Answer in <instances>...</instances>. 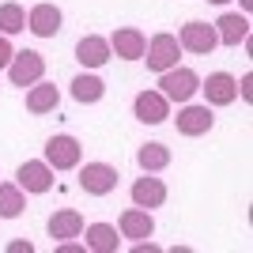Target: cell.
Wrapping results in <instances>:
<instances>
[{
  "label": "cell",
  "mask_w": 253,
  "mask_h": 253,
  "mask_svg": "<svg viewBox=\"0 0 253 253\" xmlns=\"http://www.w3.org/2000/svg\"><path fill=\"white\" fill-rule=\"evenodd\" d=\"M159 95L167 98L170 106L174 102H193V95L201 91V76L193 72V68H185V64H174V68H167V72H159Z\"/></svg>",
  "instance_id": "6da1fadb"
},
{
  "label": "cell",
  "mask_w": 253,
  "mask_h": 253,
  "mask_svg": "<svg viewBox=\"0 0 253 253\" xmlns=\"http://www.w3.org/2000/svg\"><path fill=\"white\" fill-rule=\"evenodd\" d=\"M140 61L148 64L151 72H167V68H174V64L181 61V42H178V34H170V31H159L148 38V45H144V57Z\"/></svg>",
  "instance_id": "7a4b0ae2"
},
{
  "label": "cell",
  "mask_w": 253,
  "mask_h": 253,
  "mask_svg": "<svg viewBox=\"0 0 253 253\" xmlns=\"http://www.w3.org/2000/svg\"><path fill=\"white\" fill-rule=\"evenodd\" d=\"M4 72H8L11 87H31L38 80H45V57L38 49H15V57Z\"/></svg>",
  "instance_id": "3957f363"
},
{
  "label": "cell",
  "mask_w": 253,
  "mask_h": 253,
  "mask_svg": "<svg viewBox=\"0 0 253 253\" xmlns=\"http://www.w3.org/2000/svg\"><path fill=\"white\" fill-rule=\"evenodd\" d=\"M53 181H57V170H53L45 159H27V163H19V170H15V185H19L23 193H31V197L49 193Z\"/></svg>",
  "instance_id": "277c9868"
},
{
  "label": "cell",
  "mask_w": 253,
  "mask_h": 253,
  "mask_svg": "<svg viewBox=\"0 0 253 253\" xmlns=\"http://www.w3.org/2000/svg\"><path fill=\"white\" fill-rule=\"evenodd\" d=\"M174 128H178L181 136H189V140L208 136L211 128H215V114H211V106H208V102H204V106H197V102H181L178 117H174Z\"/></svg>",
  "instance_id": "5b68a950"
},
{
  "label": "cell",
  "mask_w": 253,
  "mask_h": 253,
  "mask_svg": "<svg viewBox=\"0 0 253 253\" xmlns=\"http://www.w3.org/2000/svg\"><path fill=\"white\" fill-rule=\"evenodd\" d=\"M45 163L53 170H76L84 163V144L68 132H57V136L45 140Z\"/></svg>",
  "instance_id": "8992f818"
},
{
  "label": "cell",
  "mask_w": 253,
  "mask_h": 253,
  "mask_svg": "<svg viewBox=\"0 0 253 253\" xmlns=\"http://www.w3.org/2000/svg\"><path fill=\"white\" fill-rule=\"evenodd\" d=\"M80 189L87 193V197H110V193L117 189V167H110V163H80Z\"/></svg>",
  "instance_id": "52a82bcc"
},
{
  "label": "cell",
  "mask_w": 253,
  "mask_h": 253,
  "mask_svg": "<svg viewBox=\"0 0 253 253\" xmlns=\"http://www.w3.org/2000/svg\"><path fill=\"white\" fill-rule=\"evenodd\" d=\"M178 42H181V53H197V57H208L219 38H215V23H204V19H189L185 27L178 31Z\"/></svg>",
  "instance_id": "ba28073f"
},
{
  "label": "cell",
  "mask_w": 253,
  "mask_h": 253,
  "mask_svg": "<svg viewBox=\"0 0 253 253\" xmlns=\"http://www.w3.org/2000/svg\"><path fill=\"white\" fill-rule=\"evenodd\" d=\"M61 23H64V11L57 8V4H49V0H42V4H34V8L27 11V31H31L34 38H57V34H61Z\"/></svg>",
  "instance_id": "9c48e42d"
},
{
  "label": "cell",
  "mask_w": 253,
  "mask_h": 253,
  "mask_svg": "<svg viewBox=\"0 0 253 253\" xmlns=\"http://www.w3.org/2000/svg\"><path fill=\"white\" fill-rule=\"evenodd\" d=\"M215 38L227 49H238V45L250 42V15L246 11H223L215 19Z\"/></svg>",
  "instance_id": "30bf717a"
},
{
  "label": "cell",
  "mask_w": 253,
  "mask_h": 253,
  "mask_svg": "<svg viewBox=\"0 0 253 253\" xmlns=\"http://www.w3.org/2000/svg\"><path fill=\"white\" fill-rule=\"evenodd\" d=\"M117 234L128 238V242H140V238H151L155 234V215L148 208H125L121 211V219H117Z\"/></svg>",
  "instance_id": "8fae6325"
},
{
  "label": "cell",
  "mask_w": 253,
  "mask_h": 253,
  "mask_svg": "<svg viewBox=\"0 0 253 253\" xmlns=\"http://www.w3.org/2000/svg\"><path fill=\"white\" fill-rule=\"evenodd\" d=\"M132 117H136L140 125H163L170 117V102L159 91H140L132 98Z\"/></svg>",
  "instance_id": "7c38bea8"
},
{
  "label": "cell",
  "mask_w": 253,
  "mask_h": 253,
  "mask_svg": "<svg viewBox=\"0 0 253 253\" xmlns=\"http://www.w3.org/2000/svg\"><path fill=\"white\" fill-rule=\"evenodd\" d=\"M110 57H114V49H110V38H102V34H84L76 42V61L84 68H91V72H98Z\"/></svg>",
  "instance_id": "4fadbf2b"
},
{
  "label": "cell",
  "mask_w": 253,
  "mask_h": 253,
  "mask_svg": "<svg viewBox=\"0 0 253 253\" xmlns=\"http://www.w3.org/2000/svg\"><path fill=\"white\" fill-rule=\"evenodd\" d=\"M128 197H132V204H136V208L155 211V208H163V204H167V181H163V178H151V174H144V178L132 181Z\"/></svg>",
  "instance_id": "5bb4252c"
},
{
  "label": "cell",
  "mask_w": 253,
  "mask_h": 253,
  "mask_svg": "<svg viewBox=\"0 0 253 253\" xmlns=\"http://www.w3.org/2000/svg\"><path fill=\"white\" fill-rule=\"evenodd\" d=\"M144 45H148V38H144L140 27H117V31L110 34V49H114V57H121V61H140V57H144Z\"/></svg>",
  "instance_id": "9a60e30c"
},
{
  "label": "cell",
  "mask_w": 253,
  "mask_h": 253,
  "mask_svg": "<svg viewBox=\"0 0 253 253\" xmlns=\"http://www.w3.org/2000/svg\"><path fill=\"white\" fill-rule=\"evenodd\" d=\"M68 95H72L80 106H95V102L106 98V80L98 72H91V68H84V72L68 84Z\"/></svg>",
  "instance_id": "2e32d148"
},
{
  "label": "cell",
  "mask_w": 253,
  "mask_h": 253,
  "mask_svg": "<svg viewBox=\"0 0 253 253\" xmlns=\"http://www.w3.org/2000/svg\"><path fill=\"white\" fill-rule=\"evenodd\" d=\"M45 234H49L53 242H64V238H80L84 234V215L76 208H57L45 219Z\"/></svg>",
  "instance_id": "e0dca14e"
},
{
  "label": "cell",
  "mask_w": 253,
  "mask_h": 253,
  "mask_svg": "<svg viewBox=\"0 0 253 253\" xmlns=\"http://www.w3.org/2000/svg\"><path fill=\"white\" fill-rule=\"evenodd\" d=\"M201 91L208 98V106H231L238 98V80L231 72H211L208 80H201Z\"/></svg>",
  "instance_id": "ac0fdd59"
},
{
  "label": "cell",
  "mask_w": 253,
  "mask_h": 253,
  "mask_svg": "<svg viewBox=\"0 0 253 253\" xmlns=\"http://www.w3.org/2000/svg\"><path fill=\"white\" fill-rule=\"evenodd\" d=\"M57 106H61V87H57V84L38 80V84L27 87V114L42 117V114H53Z\"/></svg>",
  "instance_id": "d6986e66"
},
{
  "label": "cell",
  "mask_w": 253,
  "mask_h": 253,
  "mask_svg": "<svg viewBox=\"0 0 253 253\" xmlns=\"http://www.w3.org/2000/svg\"><path fill=\"white\" fill-rule=\"evenodd\" d=\"M84 246L91 253H117V250H121L117 227H114V223H91V227H87V242Z\"/></svg>",
  "instance_id": "ffe728a7"
},
{
  "label": "cell",
  "mask_w": 253,
  "mask_h": 253,
  "mask_svg": "<svg viewBox=\"0 0 253 253\" xmlns=\"http://www.w3.org/2000/svg\"><path fill=\"white\" fill-rule=\"evenodd\" d=\"M136 167L144 170V174H159V170H167L170 167V148H167V144H159V140L140 144V148H136Z\"/></svg>",
  "instance_id": "44dd1931"
},
{
  "label": "cell",
  "mask_w": 253,
  "mask_h": 253,
  "mask_svg": "<svg viewBox=\"0 0 253 253\" xmlns=\"http://www.w3.org/2000/svg\"><path fill=\"white\" fill-rule=\"evenodd\" d=\"M27 208V197L15 181H0V219H19Z\"/></svg>",
  "instance_id": "7402d4cb"
},
{
  "label": "cell",
  "mask_w": 253,
  "mask_h": 253,
  "mask_svg": "<svg viewBox=\"0 0 253 253\" xmlns=\"http://www.w3.org/2000/svg\"><path fill=\"white\" fill-rule=\"evenodd\" d=\"M27 31V8H23L19 0H4L0 4V34H23Z\"/></svg>",
  "instance_id": "603a6c76"
},
{
  "label": "cell",
  "mask_w": 253,
  "mask_h": 253,
  "mask_svg": "<svg viewBox=\"0 0 253 253\" xmlns=\"http://www.w3.org/2000/svg\"><path fill=\"white\" fill-rule=\"evenodd\" d=\"M11 57H15V45H11V38L8 34H0V72L11 64Z\"/></svg>",
  "instance_id": "cb8c5ba5"
},
{
  "label": "cell",
  "mask_w": 253,
  "mask_h": 253,
  "mask_svg": "<svg viewBox=\"0 0 253 253\" xmlns=\"http://www.w3.org/2000/svg\"><path fill=\"white\" fill-rule=\"evenodd\" d=\"M238 98H242V102H250V98H253V91H250V72L238 80Z\"/></svg>",
  "instance_id": "d4e9b609"
},
{
  "label": "cell",
  "mask_w": 253,
  "mask_h": 253,
  "mask_svg": "<svg viewBox=\"0 0 253 253\" xmlns=\"http://www.w3.org/2000/svg\"><path fill=\"white\" fill-rule=\"evenodd\" d=\"M8 253H34V242H8Z\"/></svg>",
  "instance_id": "484cf974"
},
{
  "label": "cell",
  "mask_w": 253,
  "mask_h": 253,
  "mask_svg": "<svg viewBox=\"0 0 253 253\" xmlns=\"http://www.w3.org/2000/svg\"><path fill=\"white\" fill-rule=\"evenodd\" d=\"M238 4H242V11H246V15H250V8H253V0H238Z\"/></svg>",
  "instance_id": "4316f807"
},
{
  "label": "cell",
  "mask_w": 253,
  "mask_h": 253,
  "mask_svg": "<svg viewBox=\"0 0 253 253\" xmlns=\"http://www.w3.org/2000/svg\"><path fill=\"white\" fill-rule=\"evenodd\" d=\"M208 4H231V0H208Z\"/></svg>",
  "instance_id": "83f0119b"
}]
</instances>
